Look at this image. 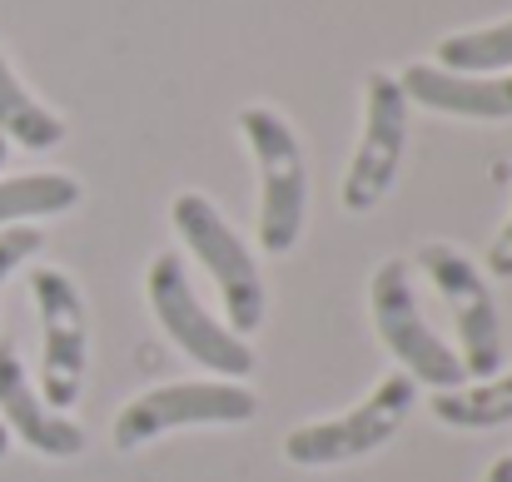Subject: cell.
I'll list each match as a JSON object with an SVG mask.
<instances>
[{"instance_id":"6da1fadb","label":"cell","mask_w":512,"mask_h":482,"mask_svg":"<svg viewBox=\"0 0 512 482\" xmlns=\"http://www.w3.org/2000/svg\"><path fill=\"white\" fill-rule=\"evenodd\" d=\"M239 130L259 164V244L264 254H289L309 214V169L294 125L269 105H244Z\"/></svg>"},{"instance_id":"7a4b0ae2","label":"cell","mask_w":512,"mask_h":482,"mask_svg":"<svg viewBox=\"0 0 512 482\" xmlns=\"http://www.w3.org/2000/svg\"><path fill=\"white\" fill-rule=\"evenodd\" d=\"M170 219H174V234L184 239V249L204 264V274L219 284L224 294V328L229 333H254L264 323V309H269V294H264V274L254 264V254L244 249V239L229 229V219L194 189L174 194L170 204Z\"/></svg>"},{"instance_id":"3957f363","label":"cell","mask_w":512,"mask_h":482,"mask_svg":"<svg viewBox=\"0 0 512 482\" xmlns=\"http://www.w3.org/2000/svg\"><path fill=\"white\" fill-rule=\"evenodd\" d=\"M368 309H373V328L383 338V348L403 363V373L413 383H428L438 393L448 388H463V358L423 323L418 314V294H413V274L403 259H383L373 269V284H368Z\"/></svg>"},{"instance_id":"277c9868","label":"cell","mask_w":512,"mask_h":482,"mask_svg":"<svg viewBox=\"0 0 512 482\" xmlns=\"http://www.w3.org/2000/svg\"><path fill=\"white\" fill-rule=\"evenodd\" d=\"M413 398H418V383L408 373H388V378H378V388L358 408L294 428L284 438V458L294 468H339L353 458H368L403 428V418L413 413Z\"/></svg>"},{"instance_id":"5b68a950","label":"cell","mask_w":512,"mask_h":482,"mask_svg":"<svg viewBox=\"0 0 512 482\" xmlns=\"http://www.w3.org/2000/svg\"><path fill=\"white\" fill-rule=\"evenodd\" d=\"M145 294H150V309H155L160 328L170 333V343L184 358H194L214 378H234V383L254 368L249 343L239 333H229L219 319L204 314V304H199V294H194V284L184 274V259L174 249L155 254V264L145 274Z\"/></svg>"},{"instance_id":"8992f818","label":"cell","mask_w":512,"mask_h":482,"mask_svg":"<svg viewBox=\"0 0 512 482\" xmlns=\"http://www.w3.org/2000/svg\"><path fill=\"white\" fill-rule=\"evenodd\" d=\"M259 413V393L234 378H204V383H165L140 393L115 418V448L135 453L174 428H204V423H249Z\"/></svg>"},{"instance_id":"52a82bcc","label":"cell","mask_w":512,"mask_h":482,"mask_svg":"<svg viewBox=\"0 0 512 482\" xmlns=\"http://www.w3.org/2000/svg\"><path fill=\"white\" fill-rule=\"evenodd\" d=\"M418 269L438 284V294L453 309L458 338H463V353H458L463 373L478 378V383L503 373V309H498L483 269L453 244H423L418 249Z\"/></svg>"},{"instance_id":"ba28073f","label":"cell","mask_w":512,"mask_h":482,"mask_svg":"<svg viewBox=\"0 0 512 482\" xmlns=\"http://www.w3.org/2000/svg\"><path fill=\"white\" fill-rule=\"evenodd\" d=\"M403 145H408V95H403L398 75L373 70L363 80V135H358L353 164L343 174V209L348 214H368L383 204V194L398 179Z\"/></svg>"},{"instance_id":"9c48e42d","label":"cell","mask_w":512,"mask_h":482,"mask_svg":"<svg viewBox=\"0 0 512 482\" xmlns=\"http://www.w3.org/2000/svg\"><path fill=\"white\" fill-rule=\"evenodd\" d=\"M30 294L40 309L45 328V353H40V398L55 413H70L85 383V299L80 284L65 269H35L30 274Z\"/></svg>"},{"instance_id":"30bf717a","label":"cell","mask_w":512,"mask_h":482,"mask_svg":"<svg viewBox=\"0 0 512 482\" xmlns=\"http://www.w3.org/2000/svg\"><path fill=\"white\" fill-rule=\"evenodd\" d=\"M0 423H5V433L25 438V448H35L40 458H80L85 453V433L65 413L45 408V398L25 378L10 338H0Z\"/></svg>"},{"instance_id":"8fae6325","label":"cell","mask_w":512,"mask_h":482,"mask_svg":"<svg viewBox=\"0 0 512 482\" xmlns=\"http://www.w3.org/2000/svg\"><path fill=\"white\" fill-rule=\"evenodd\" d=\"M408 105L463 115V120H512V75H453L438 65H408L398 75Z\"/></svg>"},{"instance_id":"7c38bea8","label":"cell","mask_w":512,"mask_h":482,"mask_svg":"<svg viewBox=\"0 0 512 482\" xmlns=\"http://www.w3.org/2000/svg\"><path fill=\"white\" fill-rule=\"evenodd\" d=\"M0 135L25 145V150H55L65 140V120L50 115L20 80L15 70L5 65V50H0Z\"/></svg>"},{"instance_id":"4fadbf2b","label":"cell","mask_w":512,"mask_h":482,"mask_svg":"<svg viewBox=\"0 0 512 482\" xmlns=\"http://www.w3.org/2000/svg\"><path fill=\"white\" fill-rule=\"evenodd\" d=\"M433 65L453 70V75H503V70H512V20L443 35L438 50H433Z\"/></svg>"},{"instance_id":"5bb4252c","label":"cell","mask_w":512,"mask_h":482,"mask_svg":"<svg viewBox=\"0 0 512 482\" xmlns=\"http://www.w3.org/2000/svg\"><path fill=\"white\" fill-rule=\"evenodd\" d=\"M80 204V179L75 174H20V179H0V229L25 224V219H45V214H65Z\"/></svg>"},{"instance_id":"9a60e30c","label":"cell","mask_w":512,"mask_h":482,"mask_svg":"<svg viewBox=\"0 0 512 482\" xmlns=\"http://www.w3.org/2000/svg\"><path fill=\"white\" fill-rule=\"evenodd\" d=\"M438 423L448 428H468V433H488L512 423V373H493L473 388H448L433 398Z\"/></svg>"},{"instance_id":"2e32d148","label":"cell","mask_w":512,"mask_h":482,"mask_svg":"<svg viewBox=\"0 0 512 482\" xmlns=\"http://www.w3.org/2000/svg\"><path fill=\"white\" fill-rule=\"evenodd\" d=\"M40 244H45V234L30 229V224H10V229H0V289H5V279H10L30 254H40Z\"/></svg>"},{"instance_id":"e0dca14e","label":"cell","mask_w":512,"mask_h":482,"mask_svg":"<svg viewBox=\"0 0 512 482\" xmlns=\"http://www.w3.org/2000/svg\"><path fill=\"white\" fill-rule=\"evenodd\" d=\"M488 274L512 279V219L503 224V234H498V239H493V249H488Z\"/></svg>"},{"instance_id":"ac0fdd59","label":"cell","mask_w":512,"mask_h":482,"mask_svg":"<svg viewBox=\"0 0 512 482\" xmlns=\"http://www.w3.org/2000/svg\"><path fill=\"white\" fill-rule=\"evenodd\" d=\"M483 482H512V458H508V453L488 468V478H483Z\"/></svg>"},{"instance_id":"d6986e66","label":"cell","mask_w":512,"mask_h":482,"mask_svg":"<svg viewBox=\"0 0 512 482\" xmlns=\"http://www.w3.org/2000/svg\"><path fill=\"white\" fill-rule=\"evenodd\" d=\"M10 453V433H5V423H0V458Z\"/></svg>"},{"instance_id":"ffe728a7","label":"cell","mask_w":512,"mask_h":482,"mask_svg":"<svg viewBox=\"0 0 512 482\" xmlns=\"http://www.w3.org/2000/svg\"><path fill=\"white\" fill-rule=\"evenodd\" d=\"M0 164H5V135H0Z\"/></svg>"}]
</instances>
